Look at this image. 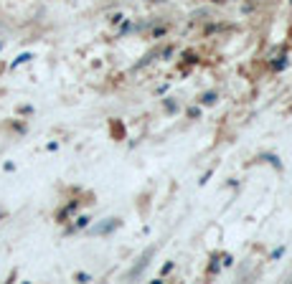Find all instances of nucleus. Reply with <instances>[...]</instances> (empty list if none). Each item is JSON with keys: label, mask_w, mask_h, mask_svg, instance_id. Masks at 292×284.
Listing matches in <instances>:
<instances>
[{"label": "nucleus", "mask_w": 292, "mask_h": 284, "mask_svg": "<svg viewBox=\"0 0 292 284\" xmlns=\"http://www.w3.org/2000/svg\"><path fill=\"white\" fill-rule=\"evenodd\" d=\"M117 226V218H107L104 223H99V226H94V233H107V231H112Z\"/></svg>", "instance_id": "nucleus-1"}, {"label": "nucleus", "mask_w": 292, "mask_h": 284, "mask_svg": "<svg viewBox=\"0 0 292 284\" xmlns=\"http://www.w3.org/2000/svg\"><path fill=\"white\" fill-rule=\"evenodd\" d=\"M150 256H153V249H150V251H145V256L140 259V264H137V266L132 269V276H137V274H140V271H142L145 266H148V259H150Z\"/></svg>", "instance_id": "nucleus-2"}, {"label": "nucleus", "mask_w": 292, "mask_h": 284, "mask_svg": "<svg viewBox=\"0 0 292 284\" xmlns=\"http://www.w3.org/2000/svg\"><path fill=\"white\" fill-rule=\"evenodd\" d=\"M216 99H219V97H216L214 92H208V94H203V104H214Z\"/></svg>", "instance_id": "nucleus-3"}, {"label": "nucleus", "mask_w": 292, "mask_h": 284, "mask_svg": "<svg viewBox=\"0 0 292 284\" xmlns=\"http://www.w3.org/2000/svg\"><path fill=\"white\" fill-rule=\"evenodd\" d=\"M84 226H89V218H87V216L76 218V228H84Z\"/></svg>", "instance_id": "nucleus-4"}]
</instances>
